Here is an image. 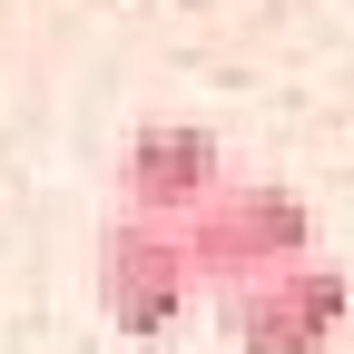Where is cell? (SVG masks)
I'll return each mask as SVG.
<instances>
[{
  "label": "cell",
  "mask_w": 354,
  "mask_h": 354,
  "mask_svg": "<svg viewBox=\"0 0 354 354\" xmlns=\"http://www.w3.org/2000/svg\"><path fill=\"white\" fill-rule=\"evenodd\" d=\"M177 246H187V276L236 295L256 276H286V266L315 256V207H305L295 187H276V177H227L187 227H177Z\"/></svg>",
  "instance_id": "6da1fadb"
},
{
  "label": "cell",
  "mask_w": 354,
  "mask_h": 354,
  "mask_svg": "<svg viewBox=\"0 0 354 354\" xmlns=\"http://www.w3.org/2000/svg\"><path fill=\"white\" fill-rule=\"evenodd\" d=\"M197 305V276H187V246H177V227H148V216H109L99 236V315L118 335H177Z\"/></svg>",
  "instance_id": "7a4b0ae2"
},
{
  "label": "cell",
  "mask_w": 354,
  "mask_h": 354,
  "mask_svg": "<svg viewBox=\"0 0 354 354\" xmlns=\"http://www.w3.org/2000/svg\"><path fill=\"white\" fill-rule=\"evenodd\" d=\"M344 315H354L344 266L305 256V266H286V276H256V286L227 295V344L236 354H335Z\"/></svg>",
  "instance_id": "3957f363"
},
{
  "label": "cell",
  "mask_w": 354,
  "mask_h": 354,
  "mask_svg": "<svg viewBox=\"0 0 354 354\" xmlns=\"http://www.w3.org/2000/svg\"><path fill=\"white\" fill-rule=\"evenodd\" d=\"M216 187H227V158H216V138H207V128H187V118H148L138 138L118 148V216L187 227Z\"/></svg>",
  "instance_id": "277c9868"
}]
</instances>
